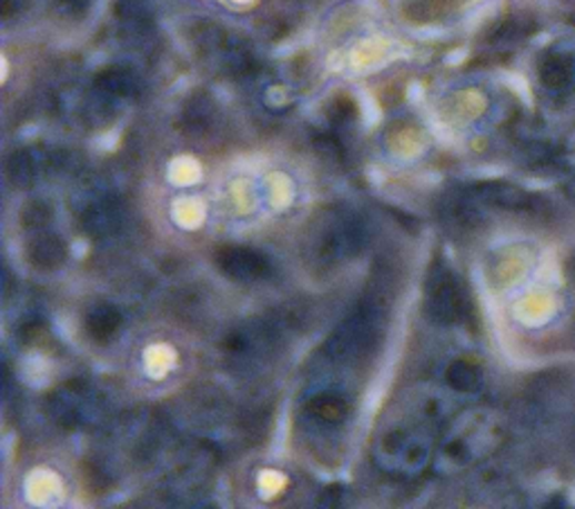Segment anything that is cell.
Here are the masks:
<instances>
[{
  "label": "cell",
  "instance_id": "cell-1",
  "mask_svg": "<svg viewBox=\"0 0 575 509\" xmlns=\"http://www.w3.org/2000/svg\"><path fill=\"white\" fill-rule=\"evenodd\" d=\"M425 305L432 320L438 325H454L465 313V298L454 280V276L447 269L434 267L427 278L425 289Z\"/></svg>",
  "mask_w": 575,
  "mask_h": 509
},
{
  "label": "cell",
  "instance_id": "cell-2",
  "mask_svg": "<svg viewBox=\"0 0 575 509\" xmlns=\"http://www.w3.org/2000/svg\"><path fill=\"white\" fill-rule=\"evenodd\" d=\"M199 46L203 54L216 59V63L232 74H245L254 70V54L219 28L210 26L199 30Z\"/></svg>",
  "mask_w": 575,
  "mask_h": 509
},
{
  "label": "cell",
  "instance_id": "cell-3",
  "mask_svg": "<svg viewBox=\"0 0 575 509\" xmlns=\"http://www.w3.org/2000/svg\"><path fill=\"white\" fill-rule=\"evenodd\" d=\"M216 269L234 282H254L270 273V262L254 248L221 246L214 252Z\"/></svg>",
  "mask_w": 575,
  "mask_h": 509
},
{
  "label": "cell",
  "instance_id": "cell-4",
  "mask_svg": "<svg viewBox=\"0 0 575 509\" xmlns=\"http://www.w3.org/2000/svg\"><path fill=\"white\" fill-rule=\"evenodd\" d=\"M472 199L495 206V208H504V210H515V212H533L542 208V201L528 192H524L517 186L511 183H478L472 188Z\"/></svg>",
  "mask_w": 575,
  "mask_h": 509
},
{
  "label": "cell",
  "instance_id": "cell-5",
  "mask_svg": "<svg viewBox=\"0 0 575 509\" xmlns=\"http://www.w3.org/2000/svg\"><path fill=\"white\" fill-rule=\"evenodd\" d=\"M65 255H68L65 241L54 232L39 230L28 241V262L37 269H46V271L59 269L65 262Z\"/></svg>",
  "mask_w": 575,
  "mask_h": 509
},
{
  "label": "cell",
  "instance_id": "cell-6",
  "mask_svg": "<svg viewBox=\"0 0 575 509\" xmlns=\"http://www.w3.org/2000/svg\"><path fill=\"white\" fill-rule=\"evenodd\" d=\"M122 327V313L113 305H94L85 313V333L94 343H109Z\"/></svg>",
  "mask_w": 575,
  "mask_h": 509
},
{
  "label": "cell",
  "instance_id": "cell-7",
  "mask_svg": "<svg viewBox=\"0 0 575 509\" xmlns=\"http://www.w3.org/2000/svg\"><path fill=\"white\" fill-rule=\"evenodd\" d=\"M94 89L107 98H133L138 93V79L122 66H111L94 77Z\"/></svg>",
  "mask_w": 575,
  "mask_h": 509
},
{
  "label": "cell",
  "instance_id": "cell-8",
  "mask_svg": "<svg viewBox=\"0 0 575 509\" xmlns=\"http://www.w3.org/2000/svg\"><path fill=\"white\" fill-rule=\"evenodd\" d=\"M575 66L573 59L559 52H551L539 63V79L548 91H564L573 81Z\"/></svg>",
  "mask_w": 575,
  "mask_h": 509
},
{
  "label": "cell",
  "instance_id": "cell-9",
  "mask_svg": "<svg viewBox=\"0 0 575 509\" xmlns=\"http://www.w3.org/2000/svg\"><path fill=\"white\" fill-rule=\"evenodd\" d=\"M461 0H407L403 14L412 23H434L450 17Z\"/></svg>",
  "mask_w": 575,
  "mask_h": 509
},
{
  "label": "cell",
  "instance_id": "cell-10",
  "mask_svg": "<svg viewBox=\"0 0 575 509\" xmlns=\"http://www.w3.org/2000/svg\"><path fill=\"white\" fill-rule=\"evenodd\" d=\"M445 381L456 392H474L478 386H482V370L467 359H456L450 363L445 372Z\"/></svg>",
  "mask_w": 575,
  "mask_h": 509
},
{
  "label": "cell",
  "instance_id": "cell-11",
  "mask_svg": "<svg viewBox=\"0 0 575 509\" xmlns=\"http://www.w3.org/2000/svg\"><path fill=\"white\" fill-rule=\"evenodd\" d=\"M309 410L315 417H320L322 421L337 423V421H342L349 415V401L342 395H337V392H322V395L311 399Z\"/></svg>",
  "mask_w": 575,
  "mask_h": 509
},
{
  "label": "cell",
  "instance_id": "cell-12",
  "mask_svg": "<svg viewBox=\"0 0 575 509\" xmlns=\"http://www.w3.org/2000/svg\"><path fill=\"white\" fill-rule=\"evenodd\" d=\"M37 177V162L30 151H14L8 160V179L14 188H30Z\"/></svg>",
  "mask_w": 575,
  "mask_h": 509
},
{
  "label": "cell",
  "instance_id": "cell-13",
  "mask_svg": "<svg viewBox=\"0 0 575 509\" xmlns=\"http://www.w3.org/2000/svg\"><path fill=\"white\" fill-rule=\"evenodd\" d=\"M118 212L109 206H94L83 214V228L88 234H109L118 228Z\"/></svg>",
  "mask_w": 575,
  "mask_h": 509
},
{
  "label": "cell",
  "instance_id": "cell-14",
  "mask_svg": "<svg viewBox=\"0 0 575 509\" xmlns=\"http://www.w3.org/2000/svg\"><path fill=\"white\" fill-rule=\"evenodd\" d=\"M212 118V102L203 96H196L194 100H191L186 104V111H184V122L189 129H203L208 127Z\"/></svg>",
  "mask_w": 575,
  "mask_h": 509
},
{
  "label": "cell",
  "instance_id": "cell-15",
  "mask_svg": "<svg viewBox=\"0 0 575 509\" xmlns=\"http://www.w3.org/2000/svg\"><path fill=\"white\" fill-rule=\"evenodd\" d=\"M329 118H331V122L333 124H349L351 120H355V102L351 100V98H346V96H340V98H335L333 100V104H331V109H329Z\"/></svg>",
  "mask_w": 575,
  "mask_h": 509
},
{
  "label": "cell",
  "instance_id": "cell-16",
  "mask_svg": "<svg viewBox=\"0 0 575 509\" xmlns=\"http://www.w3.org/2000/svg\"><path fill=\"white\" fill-rule=\"evenodd\" d=\"M48 221H50V210H48L43 203H39V201L30 203V206L23 210V228H26V230L39 232V230L46 228Z\"/></svg>",
  "mask_w": 575,
  "mask_h": 509
},
{
  "label": "cell",
  "instance_id": "cell-17",
  "mask_svg": "<svg viewBox=\"0 0 575 509\" xmlns=\"http://www.w3.org/2000/svg\"><path fill=\"white\" fill-rule=\"evenodd\" d=\"M61 8L68 10L70 14H85L88 8L92 6V0H59Z\"/></svg>",
  "mask_w": 575,
  "mask_h": 509
},
{
  "label": "cell",
  "instance_id": "cell-18",
  "mask_svg": "<svg viewBox=\"0 0 575 509\" xmlns=\"http://www.w3.org/2000/svg\"><path fill=\"white\" fill-rule=\"evenodd\" d=\"M568 194H571V199L575 201V183H571V186H568Z\"/></svg>",
  "mask_w": 575,
  "mask_h": 509
}]
</instances>
